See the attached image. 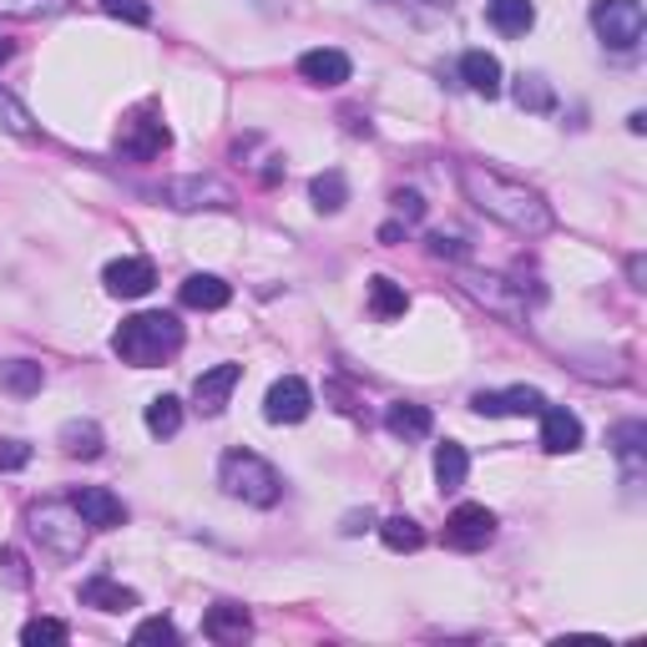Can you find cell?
<instances>
[{"label":"cell","mask_w":647,"mask_h":647,"mask_svg":"<svg viewBox=\"0 0 647 647\" xmlns=\"http://www.w3.org/2000/svg\"><path fill=\"white\" fill-rule=\"evenodd\" d=\"M72 501H76V511H82V521L92 531H117L121 521H127V506H121V496H112L107 486H82Z\"/></svg>","instance_id":"cell-14"},{"label":"cell","mask_w":647,"mask_h":647,"mask_svg":"<svg viewBox=\"0 0 647 647\" xmlns=\"http://www.w3.org/2000/svg\"><path fill=\"white\" fill-rule=\"evenodd\" d=\"M309 198H314V208L319 213H339V208L349 203V182H344V172H319V178L309 182Z\"/></svg>","instance_id":"cell-27"},{"label":"cell","mask_w":647,"mask_h":647,"mask_svg":"<svg viewBox=\"0 0 647 647\" xmlns=\"http://www.w3.org/2000/svg\"><path fill=\"white\" fill-rule=\"evenodd\" d=\"M0 566H6V576H11L15 587H25L31 576H25V562H21V552H11V547H0Z\"/></svg>","instance_id":"cell-40"},{"label":"cell","mask_w":647,"mask_h":647,"mask_svg":"<svg viewBox=\"0 0 647 647\" xmlns=\"http://www.w3.org/2000/svg\"><path fill=\"white\" fill-rule=\"evenodd\" d=\"M11 51H15V46H11L6 36H0V61H11Z\"/></svg>","instance_id":"cell-43"},{"label":"cell","mask_w":647,"mask_h":647,"mask_svg":"<svg viewBox=\"0 0 647 647\" xmlns=\"http://www.w3.org/2000/svg\"><path fill=\"white\" fill-rule=\"evenodd\" d=\"M25 527H31V537H36L41 547H51V552L66 556V562H76L86 547V521H82V511H76V501H36L25 511Z\"/></svg>","instance_id":"cell-4"},{"label":"cell","mask_w":647,"mask_h":647,"mask_svg":"<svg viewBox=\"0 0 647 647\" xmlns=\"http://www.w3.org/2000/svg\"><path fill=\"white\" fill-rule=\"evenodd\" d=\"M390 203H395V213L405 218V223H420V218H425V203H420V192H410V188H400Z\"/></svg>","instance_id":"cell-39"},{"label":"cell","mask_w":647,"mask_h":647,"mask_svg":"<svg viewBox=\"0 0 647 647\" xmlns=\"http://www.w3.org/2000/svg\"><path fill=\"white\" fill-rule=\"evenodd\" d=\"M607 445L617 450V460L627 466V476L637 480V470H643V445H647V425H643V420H623V425L607 435Z\"/></svg>","instance_id":"cell-24"},{"label":"cell","mask_w":647,"mask_h":647,"mask_svg":"<svg viewBox=\"0 0 647 647\" xmlns=\"http://www.w3.org/2000/svg\"><path fill=\"white\" fill-rule=\"evenodd\" d=\"M238 380H243L238 364H213V370H203L198 384H192V405L203 410V415H223V405L233 400Z\"/></svg>","instance_id":"cell-12"},{"label":"cell","mask_w":647,"mask_h":647,"mask_svg":"<svg viewBox=\"0 0 647 647\" xmlns=\"http://www.w3.org/2000/svg\"><path fill=\"white\" fill-rule=\"evenodd\" d=\"M576 445H582V420L572 410H541V450H552V456H572Z\"/></svg>","instance_id":"cell-16"},{"label":"cell","mask_w":647,"mask_h":647,"mask_svg":"<svg viewBox=\"0 0 647 647\" xmlns=\"http://www.w3.org/2000/svg\"><path fill=\"white\" fill-rule=\"evenodd\" d=\"M491 537L496 516L486 506H456L445 516V547H456V552H480V547H491Z\"/></svg>","instance_id":"cell-8"},{"label":"cell","mask_w":647,"mask_h":647,"mask_svg":"<svg viewBox=\"0 0 647 647\" xmlns=\"http://www.w3.org/2000/svg\"><path fill=\"white\" fill-rule=\"evenodd\" d=\"M117 147H121L127 157H137V162H152V157H162V152L172 147V132L152 117V107H142L132 121H127V127H121Z\"/></svg>","instance_id":"cell-10"},{"label":"cell","mask_w":647,"mask_h":647,"mask_svg":"<svg viewBox=\"0 0 647 647\" xmlns=\"http://www.w3.org/2000/svg\"><path fill=\"white\" fill-rule=\"evenodd\" d=\"M147 431L157 435V441H172V435L182 431V405L172 395H157L152 405H147Z\"/></svg>","instance_id":"cell-30"},{"label":"cell","mask_w":647,"mask_h":647,"mask_svg":"<svg viewBox=\"0 0 647 647\" xmlns=\"http://www.w3.org/2000/svg\"><path fill=\"white\" fill-rule=\"evenodd\" d=\"M112 349H117L121 364H137V370H152V364H168L182 349V324L162 309H147L121 319V329L112 335Z\"/></svg>","instance_id":"cell-2"},{"label":"cell","mask_w":647,"mask_h":647,"mask_svg":"<svg viewBox=\"0 0 647 647\" xmlns=\"http://www.w3.org/2000/svg\"><path fill=\"white\" fill-rule=\"evenodd\" d=\"M592 31L602 36V46L633 51L647 31L643 0H597V6H592Z\"/></svg>","instance_id":"cell-5"},{"label":"cell","mask_w":647,"mask_h":647,"mask_svg":"<svg viewBox=\"0 0 647 647\" xmlns=\"http://www.w3.org/2000/svg\"><path fill=\"white\" fill-rule=\"evenodd\" d=\"M370 309L380 314V319H405V309H410L405 288H400L395 278H370Z\"/></svg>","instance_id":"cell-28"},{"label":"cell","mask_w":647,"mask_h":647,"mask_svg":"<svg viewBox=\"0 0 647 647\" xmlns=\"http://www.w3.org/2000/svg\"><path fill=\"white\" fill-rule=\"evenodd\" d=\"M56 441H61V450H66V456L96 460V456H102V445H107V435H102V425H96V420H66Z\"/></svg>","instance_id":"cell-23"},{"label":"cell","mask_w":647,"mask_h":647,"mask_svg":"<svg viewBox=\"0 0 647 647\" xmlns=\"http://www.w3.org/2000/svg\"><path fill=\"white\" fill-rule=\"evenodd\" d=\"M66 637H72V627L56 623V617H31V623L21 627V643L25 647H61Z\"/></svg>","instance_id":"cell-33"},{"label":"cell","mask_w":647,"mask_h":647,"mask_svg":"<svg viewBox=\"0 0 647 647\" xmlns=\"http://www.w3.org/2000/svg\"><path fill=\"white\" fill-rule=\"evenodd\" d=\"M470 410H476V415H541V410H547V395L531 390V384H516V390H480V395H470Z\"/></svg>","instance_id":"cell-11"},{"label":"cell","mask_w":647,"mask_h":647,"mask_svg":"<svg viewBox=\"0 0 647 647\" xmlns=\"http://www.w3.org/2000/svg\"><path fill=\"white\" fill-rule=\"evenodd\" d=\"M486 21L501 36H527L531 25H537V6L531 0H486Z\"/></svg>","instance_id":"cell-22"},{"label":"cell","mask_w":647,"mask_h":647,"mask_svg":"<svg viewBox=\"0 0 647 647\" xmlns=\"http://www.w3.org/2000/svg\"><path fill=\"white\" fill-rule=\"evenodd\" d=\"M132 643H162V647H178L182 637H178V627H172L168 617H147V623H137Z\"/></svg>","instance_id":"cell-35"},{"label":"cell","mask_w":647,"mask_h":647,"mask_svg":"<svg viewBox=\"0 0 647 647\" xmlns=\"http://www.w3.org/2000/svg\"><path fill=\"white\" fill-rule=\"evenodd\" d=\"M82 607H96V612H132L137 607V592L112 582V576H86L82 582Z\"/></svg>","instance_id":"cell-19"},{"label":"cell","mask_w":647,"mask_h":647,"mask_svg":"<svg viewBox=\"0 0 647 647\" xmlns=\"http://www.w3.org/2000/svg\"><path fill=\"white\" fill-rule=\"evenodd\" d=\"M516 107L521 112H552L556 92L547 86V76H521V82H516Z\"/></svg>","instance_id":"cell-32"},{"label":"cell","mask_w":647,"mask_h":647,"mask_svg":"<svg viewBox=\"0 0 647 647\" xmlns=\"http://www.w3.org/2000/svg\"><path fill=\"white\" fill-rule=\"evenodd\" d=\"M41 384H46V370L36 360H6L0 364V390L6 395H41Z\"/></svg>","instance_id":"cell-26"},{"label":"cell","mask_w":647,"mask_h":647,"mask_svg":"<svg viewBox=\"0 0 647 647\" xmlns=\"http://www.w3.org/2000/svg\"><path fill=\"white\" fill-rule=\"evenodd\" d=\"M460 82L476 96H501V61L491 51H466L460 56Z\"/></svg>","instance_id":"cell-21"},{"label":"cell","mask_w":647,"mask_h":647,"mask_svg":"<svg viewBox=\"0 0 647 647\" xmlns=\"http://www.w3.org/2000/svg\"><path fill=\"white\" fill-rule=\"evenodd\" d=\"M364 527H374V516H370V511H349V516H344V537H360Z\"/></svg>","instance_id":"cell-41"},{"label":"cell","mask_w":647,"mask_h":647,"mask_svg":"<svg viewBox=\"0 0 647 647\" xmlns=\"http://www.w3.org/2000/svg\"><path fill=\"white\" fill-rule=\"evenodd\" d=\"M248 633H253L248 607H238V602H218V607H208V617H203L208 643H243Z\"/></svg>","instance_id":"cell-17"},{"label":"cell","mask_w":647,"mask_h":647,"mask_svg":"<svg viewBox=\"0 0 647 647\" xmlns=\"http://www.w3.org/2000/svg\"><path fill=\"white\" fill-rule=\"evenodd\" d=\"M162 203L198 213V208H233V188L218 178H172L162 182Z\"/></svg>","instance_id":"cell-7"},{"label":"cell","mask_w":647,"mask_h":647,"mask_svg":"<svg viewBox=\"0 0 647 647\" xmlns=\"http://www.w3.org/2000/svg\"><path fill=\"white\" fill-rule=\"evenodd\" d=\"M25 466H31V445L0 435V470H25Z\"/></svg>","instance_id":"cell-37"},{"label":"cell","mask_w":647,"mask_h":647,"mask_svg":"<svg viewBox=\"0 0 647 647\" xmlns=\"http://www.w3.org/2000/svg\"><path fill=\"white\" fill-rule=\"evenodd\" d=\"M0 127H6V132H15V137H36V121H31V112H25L21 102L6 92V86H0Z\"/></svg>","instance_id":"cell-34"},{"label":"cell","mask_w":647,"mask_h":647,"mask_svg":"<svg viewBox=\"0 0 647 647\" xmlns=\"http://www.w3.org/2000/svg\"><path fill=\"white\" fill-rule=\"evenodd\" d=\"M66 11H72V0H0V15H21V21H51Z\"/></svg>","instance_id":"cell-31"},{"label":"cell","mask_w":647,"mask_h":647,"mask_svg":"<svg viewBox=\"0 0 647 647\" xmlns=\"http://www.w3.org/2000/svg\"><path fill=\"white\" fill-rule=\"evenodd\" d=\"M425 6H450V0H425Z\"/></svg>","instance_id":"cell-44"},{"label":"cell","mask_w":647,"mask_h":647,"mask_svg":"<svg viewBox=\"0 0 647 647\" xmlns=\"http://www.w3.org/2000/svg\"><path fill=\"white\" fill-rule=\"evenodd\" d=\"M456 182H460V192H466V203L476 208V213H486L491 223L521 233V238H541V233L556 229L552 203H547L537 188L506 178V172L486 168V162H460Z\"/></svg>","instance_id":"cell-1"},{"label":"cell","mask_w":647,"mask_h":647,"mask_svg":"<svg viewBox=\"0 0 647 647\" xmlns=\"http://www.w3.org/2000/svg\"><path fill=\"white\" fill-rule=\"evenodd\" d=\"M349 56L344 51H335V46H314V51H304L299 56V76L309 86H344L349 82Z\"/></svg>","instance_id":"cell-15"},{"label":"cell","mask_w":647,"mask_h":647,"mask_svg":"<svg viewBox=\"0 0 647 647\" xmlns=\"http://www.w3.org/2000/svg\"><path fill=\"white\" fill-rule=\"evenodd\" d=\"M425 243H431V253H435V258H456V264H460V258H466V238H450V233H431V238H425Z\"/></svg>","instance_id":"cell-38"},{"label":"cell","mask_w":647,"mask_h":647,"mask_svg":"<svg viewBox=\"0 0 647 647\" xmlns=\"http://www.w3.org/2000/svg\"><path fill=\"white\" fill-rule=\"evenodd\" d=\"M384 431L395 435V441H425V435L435 431V415L425 405H415V400H400V405L384 410Z\"/></svg>","instance_id":"cell-18"},{"label":"cell","mask_w":647,"mask_h":647,"mask_svg":"<svg viewBox=\"0 0 647 647\" xmlns=\"http://www.w3.org/2000/svg\"><path fill=\"white\" fill-rule=\"evenodd\" d=\"M102 284H107V294H117V299H142V294H152L157 268H152V258H117V264H107Z\"/></svg>","instance_id":"cell-13"},{"label":"cell","mask_w":647,"mask_h":647,"mask_svg":"<svg viewBox=\"0 0 647 647\" xmlns=\"http://www.w3.org/2000/svg\"><path fill=\"white\" fill-rule=\"evenodd\" d=\"M627 278H633V288H643V278H647V264H643V253H633V258H627Z\"/></svg>","instance_id":"cell-42"},{"label":"cell","mask_w":647,"mask_h":647,"mask_svg":"<svg viewBox=\"0 0 647 647\" xmlns=\"http://www.w3.org/2000/svg\"><path fill=\"white\" fill-rule=\"evenodd\" d=\"M466 284V294L476 304H486V309L496 314V319H506V324H527V294L511 284V278H501V274H466L460 278Z\"/></svg>","instance_id":"cell-6"},{"label":"cell","mask_w":647,"mask_h":647,"mask_svg":"<svg viewBox=\"0 0 647 647\" xmlns=\"http://www.w3.org/2000/svg\"><path fill=\"white\" fill-rule=\"evenodd\" d=\"M309 410H314V390L299 374H284V380L268 384L264 415L274 420V425H299V420H309Z\"/></svg>","instance_id":"cell-9"},{"label":"cell","mask_w":647,"mask_h":647,"mask_svg":"<svg viewBox=\"0 0 647 647\" xmlns=\"http://www.w3.org/2000/svg\"><path fill=\"white\" fill-rule=\"evenodd\" d=\"M380 541L390 552H420V547H425V531H420L410 516H390V521H380Z\"/></svg>","instance_id":"cell-29"},{"label":"cell","mask_w":647,"mask_h":647,"mask_svg":"<svg viewBox=\"0 0 647 647\" xmlns=\"http://www.w3.org/2000/svg\"><path fill=\"white\" fill-rule=\"evenodd\" d=\"M102 11L117 15V21H127V25H147V21H152V6H147V0H102Z\"/></svg>","instance_id":"cell-36"},{"label":"cell","mask_w":647,"mask_h":647,"mask_svg":"<svg viewBox=\"0 0 647 647\" xmlns=\"http://www.w3.org/2000/svg\"><path fill=\"white\" fill-rule=\"evenodd\" d=\"M470 476V456H466V445L456 441H445L435 445V480H441V491H460Z\"/></svg>","instance_id":"cell-25"},{"label":"cell","mask_w":647,"mask_h":647,"mask_svg":"<svg viewBox=\"0 0 647 647\" xmlns=\"http://www.w3.org/2000/svg\"><path fill=\"white\" fill-rule=\"evenodd\" d=\"M229 299H233V288L218 274H188L182 278V304H188V309L213 314V309H229Z\"/></svg>","instance_id":"cell-20"},{"label":"cell","mask_w":647,"mask_h":647,"mask_svg":"<svg viewBox=\"0 0 647 647\" xmlns=\"http://www.w3.org/2000/svg\"><path fill=\"white\" fill-rule=\"evenodd\" d=\"M218 486L243 506H274L284 496V476L253 450H229L218 460Z\"/></svg>","instance_id":"cell-3"}]
</instances>
